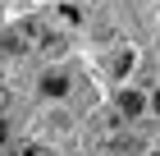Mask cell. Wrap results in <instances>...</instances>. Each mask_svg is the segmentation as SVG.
<instances>
[{
  "label": "cell",
  "mask_w": 160,
  "mask_h": 156,
  "mask_svg": "<svg viewBox=\"0 0 160 156\" xmlns=\"http://www.w3.org/2000/svg\"><path fill=\"white\" fill-rule=\"evenodd\" d=\"M151 106H156V110H160V92H156V96H151Z\"/></svg>",
  "instance_id": "7"
},
{
  "label": "cell",
  "mask_w": 160,
  "mask_h": 156,
  "mask_svg": "<svg viewBox=\"0 0 160 156\" xmlns=\"http://www.w3.org/2000/svg\"><path fill=\"white\" fill-rule=\"evenodd\" d=\"M105 69H110L114 78H123V73L133 69V51H114V55H110V64H105Z\"/></svg>",
  "instance_id": "3"
},
{
  "label": "cell",
  "mask_w": 160,
  "mask_h": 156,
  "mask_svg": "<svg viewBox=\"0 0 160 156\" xmlns=\"http://www.w3.org/2000/svg\"><path fill=\"white\" fill-rule=\"evenodd\" d=\"M41 92L46 96H64L69 92V78H64V73H46V78H41Z\"/></svg>",
  "instance_id": "4"
},
{
  "label": "cell",
  "mask_w": 160,
  "mask_h": 156,
  "mask_svg": "<svg viewBox=\"0 0 160 156\" xmlns=\"http://www.w3.org/2000/svg\"><path fill=\"white\" fill-rule=\"evenodd\" d=\"M142 106H147V96H142V92H123V96H119V115H123V120L142 115Z\"/></svg>",
  "instance_id": "2"
},
{
  "label": "cell",
  "mask_w": 160,
  "mask_h": 156,
  "mask_svg": "<svg viewBox=\"0 0 160 156\" xmlns=\"http://www.w3.org/2000/svg\"><path fill=\"white\" fill-rule=\"evenodd\" d=\"M14 156H55V152H50V147H41V143H23Z\"/></svg>",
  "instance_id": "5"
},
{
  "label": "cell",
  "mask_w": 160,
  "mask_h": 156,
  "mask_svg": "<svg viewBox=\"0 0 160 156\" xmlns=\"http://www.w3.org/2000/svg\"><path fill=\"white\" fill-rule=\"evenodd\" d=\"M5 138H9V133H5V124H0V143H5Z\"/></svg>",
  "instance_id": "8"
},
{
  "label": "cell",
  "mask_w": 160,
  "mask_h": 156,
  "mask_svg": "<svg viewBox=\"0 0 160 156\" xmlns=\"http://www.w3.org/2000/svg\"><path fill=\"white\" fill-rule=\"evenodd\" d=\"M32 46H55L46 32H41V23H32V19H23L18 28H9V32L0 37V51H9V55H23V51Z\"/></svg>",
  "instance_id": "1"
},
{
  "label": "cell",
  "mask_w": 160,
  "mask_h": 156,
  "mask_svg": "<svg viewBox=\"0 0 160 156\" xmlns=\"http://www.w3.org/2000/svg\"><path fill=\"white\" fill-rule=\"evenodd\" d=\"M156 156H160V152H156Z\"/></svg>",
  "instance_id": "10"
},
{
  "label": "cell",
  "mask_w": 160,
  "mask_h": 156,
  "mask_svg": "<svg viewBox=\"0 0 160 156\" xmlns=\"http://www.w3.org/2000/svg\"><path fill=\"white\" fill-rule=\"evenodd\" d=\"M0 110H5V87H0Z\"/></svg>",
  "instance_id": "9"
},
{
  "label": "cell",
  "mask_w": 160,
  "mask_h": 156,
  "mask_svg": "<svg viewBox=\"0 0 160 156\" xmlns=\"http://www.w3.org/2000/svg\"><path fill=\"white\" fill-rule=\"evenodd\" d=\"M114 152H119V156H142V147H137V143H114Z\"/></svg>",
  "instance_id": "6"
}]
</instances>
